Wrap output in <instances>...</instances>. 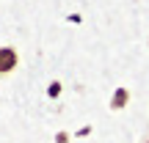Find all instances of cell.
Returning a JSON list of instances; mask_svg holds the SVG:
<instances>
[{
	"instance_id": "3",
	"label": "cell",
	"mask_w": 149,
	"mask_h": 143,
	"mask_svg": "<svg viewBox=\"0 0 149 143\" xmlns=\"http://www.w3.org/2000/svg\"><path fill=\"white\" fill-rule=\"evenodd\" d=\"M141 143H149V135H146V138H144V140H141Z\"/></svg>"
},
{
	"instance_id": "1",
	"label": "cell",
	"mask_w": 149,
	"mask_h": 143,
	"mask_svg": "<svg viewBox=\"0 0 149 143\" xmlns=\"http://www.w3.org/2000/svg\"><path fill=\"white\" fill-rule=\"evenodd\" d=\"M19 64V55L14 47H0V77H8Z\"/></svg>"
},
{
	"instance_id": "2",
	"label": "cell",
	"mask_w": 149,
	"mask_h": 143,
	"mask_svg": "<svg viewBox=\"0 0 149 143\" xmlns=\"http://www.w3.org/2000/svg\"><path fill=\"white\" fill-rule=\"evenodd\" d=\"M127 102H130V91L127 88H116L113 96H111V110H124Z\"/></svg>"
}]
</instances>
